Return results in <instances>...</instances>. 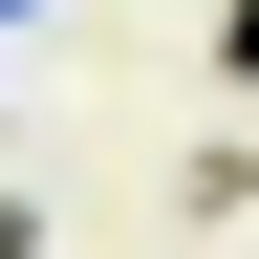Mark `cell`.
Wrapping results in <instances>:
<instances>
[{
	"label": "cell",
	"instance_id": "7a4b0ae2",
	"mask_svg": "<svg viewBox=\"0 0 259 259\" xmlns=\"http://www.w3.org/2000/svg\"><path fill=\"white\" fill-rule=\"evenodd\" d=\"M0 259H44V194H22V173H0Z\"/></svg>",
	"mask_w": 259,
	"mask_h": 259
},
{
	"label": "cell",
	"instance_id": "6da1fadb",
	"mask_svg": "<svg viewBox=\"0 0 259 259\" xmlns=\"http://www.w3.org/2000/svg\"><path fill=\"white\" fill-rule=\"evenodd\" d=\"M216 87H259V0H216Z\"/></svg>",
	"mask_w": 259,
	"mask_h": 259
}]
</instances>
